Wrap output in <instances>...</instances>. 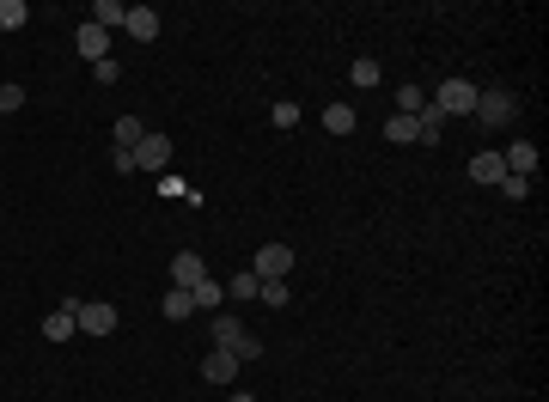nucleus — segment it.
<instances>
[{"mask_svg":"<svg viewBox=\"0 0 549 402\" xmlns=\"http://www.w3.org/2000/svg\"><path fill=\"white\" fill-rule=\"evenodd\" d=\"M25 19H31V6H25V0H0V31H19Z\"/></svg>","mask_w":549,"mask_h":402,"instance_id":"nucleus-22","label":"nucleus"},{"mask_svg":"<svg viewBox=\"0 0 549 402\" xmlns=\"http://www.w3.org/2000/svg\"><path fill=\"white\" fill-rule=\"evenodd\" d=\"M159 311H165V317H171V323H183V317H189V311H196V293H183V286H171V293H165V299H159Z\"/></svg>","mask_w":549,"mask_h":402,"instance_id":"nucleus-18","label":"nucleus"},{"mask_svg":"<svg viewBox=\"0 0 549 402\" xmlns=\"http://www.w3.org/2000/svg\"><path fill=\"white\" fill-rule=\"evenodd\" d=\"M220 299H226L220 281H202V286H196V305H220Z\"/></svg>","mask_w":549,"mask_h":402,"instance_id":"nucleus-26","label":"nucleus"},{"mask_svg":"<svg viewBox=\"0 0 549 402\" xmlns=\"http://www.w3.org/2000/svg\"><path fill=\"white\" fill-rule=\"evenodd\" d=\"M433 110H440V116H470V110H476V85L470 80H446L440 85V98H433Z\"/></svg>","mask_w":549,"mask_h":402,"instance_id":"nucleus-5","label":"nucleus"},{"mask_svg":"<svg viewBox=\"0 0 549 402\" xmlns=\"http://www.w3.org/2000/svg\"><path fill=\"white\" fill-rule=\"evenodd\" d=\"M494 189H501L507 201H525V196H531V177H501Z\"/></svg>","mask_w":549,"mask_h":402,"instance_id":"nucleus-24","label":"nucleus"},{"mask_svg":"<svg viewBox=\"0 0 549 402\" xmlns=\"http://www.w3.org/2000/svg\"><path fill=\"white\" fill-rule=\"evenodd\" d=\"M122 31L135 43H153L159 37V13H153V6H128V25H122Z\"/></svg>","mask_w":549,"mask_h":402,"instance_id":"nucleus-13","label":"nucleus"},{"mask_svg":"<svg viewBox=\"0 0 549 402\" xmlns=\"http://www.w3.org/2000/svg\"><path fill=\"white\" fill-rule=\"evenodd\" d=\"M385 141H397V146H403V141H422V128H415V116H403V110H391V116H385Z\"/></svg>","mask_w":549,"mask_h":402,"instance_id":"nucleus-16","label":"nucleus"},{"mask_svg":"<svg viewBox=\"0 0 549 402\" xmlns=\"http://www.w3.org/2000/svg\"><path fill=\"white\" fill-rule=\"evenodd\" d=\"M324 128H330V135H354V110H348V104H330Z\"/></svg>","mask_w":549,"mask_h":402,"instance_id":"nucleus-21","label":"nucleus"},{"mask_svg":"<svg viewBox=\"0 0 549 402\" xmlns=\"http://www.w3.org/2000/svg\"><path fill=\"white\" fill-rule=\"evenodd\" d=\"M244 268H250L257 281H287V275H293V250H287V244H263Z\"/></svg>","mask_w":549,"mask_h":402,"instance_id":"nucleus-4","label":"nucleus"},{"mask_svg":"<svg viewBox=\"0 0 549 402\" xmlns=\"http://www.w3.org/2000/svg\"><path fill=\"white\" fill-rule=\"evenodd\" d=\"M501 165H507V177H531V171H537V146H531V141H513L507 153H501Z\"/></svg>","mask_w":549,"mask_h":402,"instance_id":"nucleus-12","label":"nucleus"},{"mask_svg":"<svg viewBox=\"0 0 549 402\" xmlns=\"http://www.w3.org/2000/svg\"><path fill=\"white\" fill-rule=\"evenodd\" d=\"M415 128H422V141H415V146H440V128H446V116H440V110L427 104L422 116H415Z\"/></svg>","mask_w":549,"mask_h":402,"instance_id":"nucleus-19","label":"nucleus"},{"mask_svg":"<svg viewBox=\"0 0 549 402\" xmlns=\"http://www.w3.org/2000/svg\"><path fill=\"white\" fill-rule=\"evenodd\" d=\"M232 402H257V397H232Z\"/></svg>","mask_w":549,"mask_h":402,"instance_id":"nucleus-30","label":"nucleus"},{"mask_svg":"<svg viewBox=\"0 0 549 402\" xmlns=\"http://www.w3.org/2000/svg\"><path fill=\"white\" fill-rule=\"evenodd\" d=\"M6 110H25V85H13V80L0 85V116H6Z\"/></svg>","mask_w":549,"mask_h":402,"instance_id":"nucleus-25","label":"nucleus"},{"mask_svg":"<svg viewBox=\"0 0 549 402\" xmlns=\"http://www.w3.org/2000/svg\"><path fill=\"white\" fill-rule=\"evenodd\" d=\"M92 25H98V31H122V25H128V6H122V0H98V6H92Z\"/></svg>","mask_w":549,"mask_h":402,"instance_id":"nucleus-15","label":"nucleus"},{"mask_svg":"<svg viewBox=\"0 0 549 402\" xmlns=\"http://www.w3.org/2000/svg\"><path fill=\"white\" fill-rule=\"evenodd\" d=\"M147 141V122L141 116H117V135H110V153H135Z\"/></svg>","mask_w":549,"mask_h":402,"instance_id":"nucleus-10","label":"nucleus"},{"mask_svg":"<svg viewBox=\"0 0 549 402\" xmlns=\"http://www.w3.org/2000/svg\"><path fill=\"white\" fill-rule=\"evenodd\" d=\"M501 177H507V165H501V153H476V159H470V183H483V189H494Z\"/></svg>","mask_w":549,"mask_h":402,"instance_id":"nucleus-14","label":"nucleus"},{"mask_svg":"<svg viewBox=\"0 0 549 402\" xmlns=\"http://www.w3.org/2000/svg\"><path fill=\"white\" fill-rule=\"evenodd\" d=\"M257 293H263V281H257L250 268H239V275L226 281V299H239V305H250V299H257Z\"/></svg>","mask_w":549,"mask_h":402,"instance_id":"nucleus-17","label":"nucleus"},{"mask_svg":"<svg viewBox=\"0 0 549 402\" xmlns=\"http://www.w3.org/2000/svg\"><path fill=\"white\" fill-rule=\"evenodd\" d=\"M202 281H208V262L196 256V250H183V256H171V286H183V293H196Z\"/></svg>","mask_w":549,"mask_h":402,"instance_id":"nucleus-6","label":"nucleus"},{"mask_svg":"<svg viewBox=\"0 0 549 402\" xmlns=\"http://www.w3.org/2000/svg\"><path fill=\"white\" fill-rule=\"evenodd\" d=\"M74 49H80L86 61H104V55H110V31H98V25L86 19L80 31H74Z\"/></svg>","mask_w":549,"mask_h":402,"instance_id":"nucleus-8","label":"nucleus"},{"mask_svg":"<svg viewBox=\"0 0 549 402\" xmlns=\"http://www.w3.org/2000/svg\"><path fill=\"white\" fill-rule=\"evenodd\" d=\"M214 347H220V354H239V360H257V354H263V342H257L239 317H226V311L214 317Z\"/></svg>","mask_w":549,"mask_h":402,"instance_id":"nucleus-1","label":"nucleus"},{"mask_svg":"<svg viewBox=\"0 0 549 402\" xmlns=\"http://www.w3.org/2000/svg\"><path fill=\"white\" fill-rule=\"evenodd\" d=\"M263 305H287V281H263V293H257Z\"/></svg>","mask_w":549,"mask_h":402,"instance_id":"nucleus-27","label":"nucleus"},{"mask_svg":"<svg viewBox=\"0 0 549 402\" xmlns=\"http://www.w3.org/2000/svg\"><path fill=\"white\" fill-rule=\"evenodd\" d=\"M239 354H220V347H214V354H208V360H202V378L208 384H232V378H239Z\"/></svg>","mask_w":549,"mask_h":402,"instance_id":"nucleus-11","label":"nucleus"},{"mask_svg":"<svg viewBox=\"0 0 549 402\" xmlns=\"http://www.w3.org/2000/svg\"><path fill=\"white\" fill-rule=\"evenodd\" d=\"M165 165H171V135H147L135 146V171H165Z\"/></svg>","mask_w":549,"mask_h":402,"instance_id":"nucleus-7","label":"nucleus"},{"mask_svg":"<svg viewBox=\"0 0 549 402\" xmlns=\"http://www.w3.org/2000/svg\"><path fill=\"white\" fill-rule=\"evenodd\" d=\"M74 323H80V336H117V305H104V299H80L74 305Z\"/></svg>","mask_w":549,"mask_h":402,"instance_id":"nucleus-3","label":"nucleus"},{"mask_svg":"<svg viewBox=\"0 0 549 402\" xmlns=\"http://www.w3.org/2000/svg\"><path fill=\"white\" fill-rule=\"evenodd\" d=\"M470 116L483 122V128H513L519 104H513V92H501V85H494V92H476V110H470Z\"/></svg>","mask_w":549,"mask_h":402,"instance_id":"nucleus-2","label":"nucleus"},{"mask_svg":"<svg viewBox=\"0 0 549 402\" xmlns=\"http://www.w3.org/2000/svg\"><path fill=\"white\" fill-rule=\"evenodd\" d=\"M74 305H80V299L56 305V311L43 317V336H49V342H67V336H80V323H74Z\"/></svg>","mask_w":549,"mask_h":402,"instance_id":"nucleus-9","label":"nucleus"},{"mask_svg":"<svg viewBox=\"0 0 549 402\" xmlns=\"http://www.w3.org/2000/svg\"><path fill=\"white\" fill-rule=\"evenodd\" d=\"M269 122H275V128H293V122H300V110H293V104H275V110H269Z\"/></svg>","mask_w":549,"mask_h":402,"instance_id":"nucleus-28","label":"nucleus"},{"mask_svg":"<svg viewBox=\"0 0 549 402\" xmlns=\"http://www.w3.org/2000/svg\"><path fill=\"white\" fill-rule=\"evenodd\" d=\"M397 110H403V116H422L427 92H422V85H397Z\"/></svg>","mask_w":549,"mask_h":402,"instance_id":"nucleus-20","label":"nucleus"},{"mask_svg":"<svg viewBox=\"0 0 549 402\" xmlns=\"http://www.w3.org/2000/svg\"><path fill=\"white\" fill-rule=\"evenodd\" d=\"M92 74H98V85H110V80H117V74H122V67H117V61H110V55H104V61H92Z\"/></svg>","mask_w":549,"mask_h":402,"instance_id":"nucleus-29","label":"nucleus"},{"mask_svg":"<svg viewBox=\"0 0 549 402\" xmlns=\"http://www.w3.org/2000/svg\"><path fill=\"white\" fill-rule=\"evenodd\" d=\"M385 80V67H379V61L366 55V61H354V85H379Z\"/></svg>","mask_w":549,"mask_h":402,"instance_id":"nucleus-23","label":"nucleus"}]
</instances>
